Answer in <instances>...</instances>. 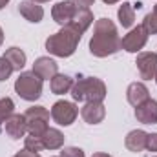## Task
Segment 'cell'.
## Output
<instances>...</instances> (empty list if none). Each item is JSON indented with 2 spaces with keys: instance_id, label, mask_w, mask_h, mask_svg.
Listing matches in <instances>:
<instances>
[{
  "instance_id": "1",
  "label": "cell",
  "mask_w": 157,
  "mask_h": 157,
  "mask_svg": "<svg viewBox=\"0 0 157 157\" xmlns=\"http://www.w3.org/2000/svg\"><path fill=\"white\" fill-rule=\"evenodd\" d=\"M121 49L117 28L110 18H99L93 26V35L90 39V51L95 57H108Z\"/></svg>"
},
{
  "instance_id": "2",
  "label": "cell",
  "mask_w": 157,
  "mask_h": 157,
  "mask_svg": "<svg viewBox=\"0 0 157 157\" xmlns=\"http://www.w3.org/2000/svg\"><path fill=\"white\" fill-rule=\"evenodd\" d=\"M80 37L82 35L77 29H73L71 26H64L60 31H57L55 35L48 37L46 49L51 55H55V57H62V59L71 57L75 53V49H77L78 42H80Z\"/></svg>"
},
{
  "instance_id": "3",
  "label": "cell",
  "mask_w": 157,
  "mask_h": 157,
  "mask_svg": "<svg viewBox=\"0 0 157 157\" xmlns=\"http://www.w3.org/2000/svg\"><path fill=\"white\" fill-rule=\"evenodd\" d=\"M71 97L78 102H102L106 84L97 77H78L71 86Z\"/></svg>"
},
{
  "instance_id": "4",
  "label": "cell",
  "mask_w": 157,
  "mask_h": 157,
  "mask_svg": "<svg viewBox=\"0 0 157 157\" xmlns=\"http://www.w3.org/2000/svg\"><path fill=\"white\" fill-rule=\"evenodd\" d=\"M42 78L35 71H24L15 80V91L24 101H37L42 95Z\"/></svg>"
},
{
  "instance_id": "5",
  "label": "cell",
  "mask_w": 157,
  "mask_h": 157,
  "mask_svg": "<svg viewBox=\"0 0 157 157\" xmlns=\"http://www.w3.org/2000/svg\"><path fill=\"white\" fill-rule=\"evenodd\" d=\"M26 119V128H28V133L31 135H42L48 128H49V112L44 108V106H31L26 110L24 113Z\"/></svg>"
},
{
  "instance_id": "6",
  "label": "cell",
  "mask_w": 157,
  "mask_h": 157,
  "mask_svg": "<svg viewBox=\"0 0 157 157\" xmlns=\"http://www.w3.org/2000/svg\"><path fill=\"white\" fill-rule=\"evenodd\" d=\"M77 115H78V108L70 101H57L51 108V119L60 126L73 124Z\"/></svg>"
},
{
  "instance_id": "7",
  "label": "cell",
  "mask_w": 157,
  "mask_h": 157,
  "mask_svg": "<svg viewBox=\"0 0 157 157\" xmlns=\"http://www.w3.org/2000/svg\"><path fill=\"white\" fill-rule=\"evenodd\" d=\"M148 42V31L143 28V26H137L133 28L128 35H124L122 40H121V48L130 51V53H137L141 51Z\"/></svg>"
},
{
  "instance_id": "8",
  "label": "cell",
  "mask_w": 157,
  "mask_h": 157,
  "mask_svg": "<svg viewBox=\"0 0 157 157\" xmlns=\"http://www.w3.org/2000/svg\"><path fill=\"white\" fill-rule=\"evenodd\" d=\"M77 13V6L71 2V0H62V2H57L51 9V17L53 20L59 24V26H70V22L73 20Z\"/></svg>"
},
{
  "instance_id": "9",
  "label": "cell",
  "mask_w": 157,
  "mask_h": 157,
  "mask_svg": "<svg viewBox=\"0 0 157 157\" xmlns=\"http://www.w3.org/2000/svg\"><path fill=\"white\" fill-rule=\"evenodd\" d=\"M135 64H137V70H139L141 78H144V80H152V78H155V73H157V53H152V51L139 53Z\"/></svg>"
},
{
  "instance_id": "10",
  "label": "cell",
  "mask_w": 157,
  "mask_h": 157,
  "mask_svg": "<svg viewBox=\"0 0 157 157\" xmlns=\"http://www.w3.org/2000/svg\"><path fill=\"white\" fill-rule=\"evenodd\" d=\"M4 128H6V133L11 137V139H20V137H24L26 135V132H28V128H26V119L24 115H20V113H13V115H9V117L6 119V122H4Z\"/></svg>"
},
{
  "instance_id": "11",
  "label": "cell",
  "mask_w": 157,
  "mask_h": 157,
  "mask_svg": "<svg viewBox=\"0 0 157 157\" xmlns=\"http://www.w3.org/2000/svg\"><path fill=\"white\" fill-rule=\"evenodd\" d=\"M80 115L88 124H99L106 117V108L102 102H86L80 110Z\"/></svg>"
},
{
  "instance_id": "12",
  "label": "cell",
  "mask_w": 157,
  "mask_h": 157,
  "mask_svg": "<svg viewBox=\"0 0 157 157\" xmlns=\"http://www.w3.org/2000/svg\"><path fill=\"white\" fill-rule=\"evenodd\" d=\"M135 119L143 124H157V101L148 99L135 108Z\"/></svg>"
},
{
  "instance_id": "13",
  "label": "cell",
  "mask_w": 157,
  "mask_h": 157,
  "mask_svg": "<svg viewBox=\"0 0 157 157\" xmlns=\"http://www.w3.org/2000/svg\"><path fill=\"white\" fill-rule=\"evenodd\" d=\"M31 71H35L42 80L53 78L59 73V64H57L53 59H49V57H39V59L33 62V70H31Z\"/></svg>"
},
{
  "instance_id": "14",
  "label": "cell",
  "mask_w": 157,
  "mask_h": 157,
  "mask_svg": "<svg viewBox=\"0 0 157 157\" xmlns=\"http://www.w3.org/2000/svg\"><path fill=\"white\" fill-rule=\"evenodd\" d=\"M126 97H128V102L137 108L139 104H143L144 101L150 99V91L143 82H132L126 90Z\"/></svg>"
},
{
  "instance_id": "15",
  "label": "cell",
  "mask_w": 157,
  "mask_h": 157,
  "mask_svg": "<svg viewBox=\"0 0 157 157\" xmlns=\"http://www.w3.org/2000/svg\"><path fill=\"white\" fill-rule=\"evenodd\" d=\"M18 11H20V15H22L26 20H29V22H33V24H37V22H40V20L44 18V9H42V6L31 2V0L20 2V4H18Z\"/></svg>"
},
{
  "instance_id": "16",
  "label": "cell",
  "mask_w": 157,
  "mask_h": 157,
  "mask_svg": "<svg viewBox=\"0 0 157 157\" xmlns=\"http://www.w3.org/2000/svg\"><path fill=\"white\" fill-rule=\"evenodd\" d=\"M93 24V13L86 7H77V13L73 17V20L70 22V26L73 29H77L80 35H84V31Z\"/></svg>"
},
{
  "instance_id": "17",
  "label": "cell",
  "mask_w": 157,
  "mask_h": 157,
  "mask_svg": "<svg viewBox=\"0 0 157 157\" xmlns=\"http://www.w3.org/2000/svg\"><path fill=\"white\" fill-rule=\"evenodd\" d=\"M146 132L144 130H132L128 135H126V139H124V144H126V148L130 150V152H143L144 148H146Z\"/></svg>"
},
{
  "instance_id": "18",
  "label": "cell",
  "mask_w": 157,
  "mask_h": 157,
  "mask_svg": "<svg viewBox=\"0 0 157 157\" xmlns=\"http://www.w3.org/2000/svg\"><path fill=\"white\" fill-rule=\"evenodd\" d=\"M40 137H42V143H44L46 150H59L64 144V133L57 128H48Z\"/></svg>"
},
{
  "instance_id": "19",
  "label": "cell",
  "mask_w": 157,
  "mask_h": 157,
  "mask_svg": "<svg viewBox=\"0 0 157 157\" xmlns=\"http://www.w3.org/2000/svg\"><path fill=\"white\" fill-rule=\"evenodd\" d=\"M71 86H73V78L70 75L57 73L55 77L51 78V91L55 95H64V93L71 91Z\"/></svg>"
},
{
  "instance_id": "20",
  "label": "cell",
  "mask_w": 157,
  "mask_h": 157,
  "mask_svg": "<svg viewBox=\"0 0 157 157\" xmlns=\"http://www.w3.org/2000/svg\"><path fill=\"white\" fill-rule=\"evenodd\" d=\"M4 57L9 60V64L13 66V70H22L24 66H26V53L20 49V48H9V49H6V53H4Z\"/></svg>"
},
{
  "instance_id": "21",
  "label": "cell",
  "mask_w": 157,
  "mask_h": 157,
  "mask_svg": "<svg viewBox=\"0 0 157 157\" xmlns=\"http://www.w3.org/2000/svg\"><path fill=\"white\" fill-rule=\"evenodd\" d=\"M117 17H119V22H121L122 28H132V24H133V20H135V7H133V4L124 2V4L119 7Z\"/></svg>"
},
{
  "instance_id": "22",
  "label": "cell",
  "mask_w": 157,
  "mask_h": 157,
  "mask_svg": "<svg viewBox=\"0 0 157 157\" xmlns=\"http://www.w3.org/2000/svg\"><path fill=\"white\" fill-rule=\"evenodd\" d=\"M24 148L29 150V152H33V154H40L42 150H46L44 143H42V137L40 135H31V133L24 139Z\"/></svg>"
},
{
  "instance_id": "23",
  "label": "cell",
  "mask_w": 157,
  "mask_h": 157,
  "mask_svg": "<svg viewBox=\"0 0 157 157\" xmlns=\"http://www.w3.org/2000/svg\"><path fill=\"white\" fill-rule=\"evenodd\" d=\"M143 28L148 31V35H155L157 33V6L154 7L152 13H148L143 20Z\"/></svg>"
},
{
  "instance_id": "24",
  "label": "cell",
  "mask_w": 157,
  "mask_h": 157,
  "mask_svg": "<svg viewBox=\"0 0 157 157\" xmlns=\"http://www.w3.org/2000/svg\"><path fill=\"white\" fill-rule=\"evenodd\" d=\"M13 110H15V102L9 97L0 99V124L6 122V119L9 115H13Z\"/></svg>"
},
{
  "instance_id": "25",
  "label": "cell",
  "mask_w": 157,
  "mask_h": 157,
  "mask_svg": "<svg viewBox=\"0 0 157 157\" xmlns=\"http://www.w3.org/2000/svg\"><path fill=\"white\" fill-rule=\"evenodd\" d=\"M13 66L9 64V60L6 57H0V80H7L13 73Z\"/></svg>"
},
{
  "instance_id": "26",
  "label": "cell",
  "mask_w": 157,
  "mask_h": 157,
  "mask_svg": "<svg viewBox=\"0 0 157 157\" xmlns=\"http://www.w3.org/2000/svg\"><path fill=\"white\" fill-rule=\"evenodd\" d=\"M60 157H86V155H84V152L80 148H77V146H66V148H62Z\"/></svg>"
},
{
  "instance_id": "27",
  "label": "cell",
  "mask_w": 157,
  "mask_h": 157,
  "mask_svg": "<svg viewBox=\"0 0 157 157\" xmlns=\"http://www.w3.org/2000/svg\"><path fill=\"white\" fill-rule=\"evenodd\" d=\"M146 148L150 152H157V133H148L146 135Z\"/></svg>"
},
{
  "instance_id": "28",
  "label": "cell",
  "mask_w": 157,
  "mask_h": 157,
  "mask_svg": "<svg viewBox=\"0 0 157 157\" xmlns=\"http://www.w3.org/2000/svg\"><path fill=\"white\" fill-rule=\"evenodd\" d=\"M71 2H73L77 7H86V9H88V7H90L95 0H71Z\"/></svg>"
},
{
  "instance_id": "29",
  "label": "cell",
  "mask_w": 157,
  "mask_h": 157,
  "mask_svg": "<svg viewBox=\"0 0 157 157\" xmlns=\"http://www.w3.org/2000/svg\"><path fill=\"white\" fill-rule=\"evenodd\" d=\"M13 157H37V154H33V152H29V150L24 148V150H20L18 154H15Z\"/></svg>"
},
{
  "instance_id": "30",
  "label": "cell",
  "mask_w": 157,
  "mask_h": 157,
  "mask_svg": "<svg viewBox=\"0 0 157 157\" xmlns=\"http://www.w3.org/2000/svg\"><path fill=\"white\" fill-rule=\"evenodd\" d=\"M91 157H112V155H108V154H102V152H97V154H93Z\"/></svg>"
},
{
  "instance_id": "31",
  "label": "cell",
  "mask_w": 157,
  "mask_h": 157,
  "mask_svg": "<svg viewBox=\"0 0 157 157\" xmlns=\"http://www.w3.org/2000/svg\"><path fill=\"white\" fill-rule=\"evenodd\" d=\"M104 4H108V6H112V4H117L119 0H102Z\"/></svg>"
},
{
  "instance_id": "32",
  "label": "cell",
  "mask_w": 157,
  "mask_h": 157,
  "mask_svg": "<svg viewBox=\"0 0 157 157\" xmlns=\"http://www.w3.org/2000/svg\"><path fill=\"white\" fill-rule=\"evenodd\" d=\"M4 44V31H2V28H0V46Z\"/></svg>"
},
{
  "instance_id": "33",
  "label": "cell",
  "mask_w": 157,
  "mask_h": 157,
  "mask_svg": "<svg viewBox=\"0 0 157 157\" xmlns=\"http://www.w3.org/2000/svg\"><path fill=\"white\" fill-rule=\"evenodd\" d=\"M31 2H35V4H46V2H49V0H31Z\"/></svg>"
},
{
  "instance_id": "34",
  "label": "cell",
  "mask_w": 157,
  "mask_h": 157,
  "mask_svg": "<svg viewBox=\"0 0 157 157\" xmlns=\"http://www.w3.org/2000/svg\"><path fill=\"white\" fill-rule=\"evenodd\" d=\"M7 2H9V0H0V9H2V7H4V6L7 4Z\"/></svg>"
},
{
  "instance_id": "35",
  "label": "cell",
  "mask_w": 157,
  "mask_h": 157,
  "mask_svg": "<svg viewBox=\"0 0 157 157\" xmlns=\"http://www.w3.org/2000/svg\"><path fill=\"white\" fill-rule=\"evenodd\" d=\"M155 82H157V73H155Z\"/></svg>"
},
{
  "instance_id": "36",
  "label": "cell",
  "mask_w": 157,
  "mask_h": 157,
  "mask_svg": "<svg viewBox=\"0 0 157 157\" xmlns=\"http://www.w3.org/2000/svg\"><path fill=\"white\" fill-rule=\"evenodd\" d=\"M37 157H40V155H39V154H37Z\"/></svg>"
},
{
  "instance_id": "37",
  "label": "cell",
  "mask_w": 157,
  "mask_h": 157,
  "mask_svg": "<svg viewBox=\"0 0 157 157\" xmlns=\"http://www.w3.org/2000/svg\"><path fill=\"white\" fill-rule=\"evenodd\" d=\"M59 157H60V155H59Z\"/></svg>"
},
{
  "instance_id": "38",
  "label": "cell",
  "mask_w": 157,
  "mask_h": 157,
  "mask_svg": "<svg viewBox=\"0 0 157 157\" xmlns=\"http://www.w3.org/2000/svg\"><path fill=\"white\" fill-rule=\"evenodd\" d=\"M155 157H157V155H155Z\"/></svg>"
}]
</instances>
